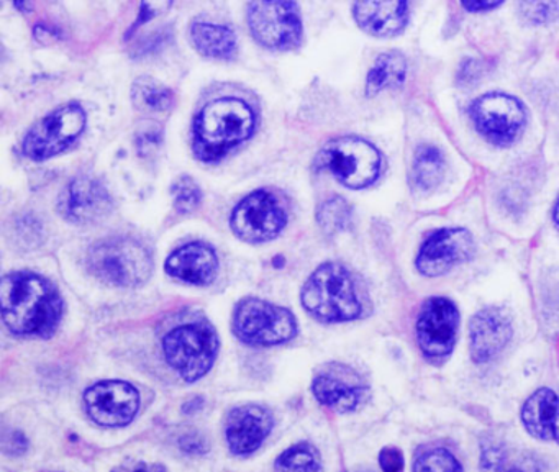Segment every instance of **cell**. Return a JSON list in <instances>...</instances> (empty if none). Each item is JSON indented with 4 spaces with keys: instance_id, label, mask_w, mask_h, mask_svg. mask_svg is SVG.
I'll use <instances>...</instances> for the list:
<instances>
[{
    "instance_id": "6da1fadb",
    "label": "cell",
    "mask_w": 559,
    "mask_h": 472,
    "mask_svg": "<svg viewBox=\"0 0 559 472\" xmlns=\"http://www.w3.org/2000/svg\"><path fill=\"white\" fill-rule=\"evenodd\" d=\"M0 308L4 323L15 334L51 337L63 317V300L57 287L31 271H15L2 278Z\"/></svg>"
},
{
    "instance_id": "7a4b0ae2",
    "label": "cell",
    "mask_w": 559,
    "mask_h": 472,
    "mask_svg": "<svg viewBox=\"0 0 559 472\" xmlns=\"http://www.w3.org/2000/svg\"><path fill=\"white\" fill-rule=\"evenodd\" d=\"M257 117L247 102L235 97L217 98L199 111L194 123V150L201 160L224 156L230 148L253 134Z\"/></svg>"
},
{
    "instance_id": "3957f363",
    "label": "cell",
    "mask_w": 559,
    "mask_h": 472,
    "mask_svg": "<svg viewBox=\"0 0 559 472\" xmlns=\"http://www.w3.org/2000/svg\"><path fill=\"white\" fill-rule=\"evenodd\" d=\"M302 305L317 320L325 323L355 320L362 307L355 281L340 262H323L302 287Z\"/></svg>"
},
{
    "instance_id": "277c9868",
    "label": "cell",
    "mask_w": 559,
    "mask_h": 472,
    "mask_svg": "<svg viewBox=\"0 0 559 472\" xmlns=\"http://www.w3.org/2000/svg\"><path fill=\"white\" fill-rule=\"evenodd\" d=\"M90 271L106 284L136 287L153 272L152 252L132 236H112L97 241L87 252Z\"/></svg>"
},
{
    "instance_id": "5b68a950",
    "label": "cell",
    "mask_w": 559,
    "mask_h": 472,
    "mask_svg": "<svg viewBox=\"0 0 559 472\" xmlns=\"http://www.w3.org/2000/svg\"><path fill=\"white\" fill-rule=\"evenodd\" d=\"M163 351L179 377L195 382L214 366L218 353L217 333L207 323L182 324L166 334Z\"/></svg>"
},
{
    "instance_id": "8992f818",
    "label": "cell",
    "mask_w": 559,
    "mask_h": 472,
    "mask_svg": "<svg viewBox=\"0 0 559 472\" xmlns=\"http://www.w3.org/2000/svg\"><path fill=\"white\" fill-rule=\"evenodd\" d=\"M320 163L349 189H365L381 174V153L374 144L358 137L329 141L319 154Z\"/></svg>"
},
{
    "instance_id": "52a82bcc",
    "label": "cell",
    "mask_w": 559,
    "mask_h": 472,
    "mask_svg": "<svg viewBox=\"0 0 559 472\" xmlns=\"http://www.w3.org/2000/svg\"><path fill=\"white\" fill-rule=\"evenodd\" d=\"M234 331L251 346H274L293 340L297 323L287 308L261 298H245L235 308Z\"/></svg>"
},
{
    "instance_id": "ba28073f",
    "label": "cell",
    "mask_w": 559,
    "mask_h": 472,
    "mask_svg": "<svg viewBox=\"0 0 559 472\" xmlns=\"http://www.w3.org/2000/svg\"><path fill=\"white\" fill-rule=\"evenodd\" d=\"M86 121V111L78 102L61 105L27 131L22 151L34 161L50 160L68 150L83 134Z\"/></svg>"
},
{
    "instance_id": "9c48e42d",
    "label": "cell",
    "mask_w": 559,
    "mask_h": 472,
    "mask_svg": "<svg viewBox=\"0 0 559 472\" xmlns=\"http://www.w3.org/2000/svg\"><path fill=\"white\" fill-rule=\"evenodd\" d=\"M247 20L251 36L264 48L289 51L302 43V16L296 2H251Z\"/></svg>"
},
{
    "instance_id": "30bf717a",
    "label": "cell",
    "mask_w": 559,
    "mask_h": 472,
    "mask_svg": "<svg viewBox=\"0 0 559 472\" xmlns=\"http://www.w3.org/2000/svg\"><path fill=\"white\" fill-rule=\"evenodd\" d=\"M476 130L490 143L507 146L525 127L526 114L522 102L506 92H487L469 108Z\"/></svg>"
},
{
    "instance_id": "8fae6325",
    "label": "cell",
    "mask_w": 559,
    "mask_h": 472,
    "mask_svg": "<svg viewBox=\"0 0 559 472\" xmlns=\"http://www.w3.org/2000/svg\"><path fill=\"white\" fill-rule=\"evenodd\" d=\"M287 223L283 203L270 190H254L241 199L230 215L231 232L247 243H266L276 238Z\"/></svg>"
},
{
    "instance_id": "7c38bea8",
    "label": "cell",
    "mask_w": 559,
    "mask_h": 472,
    "mask_svg": "<svg viewBox=\"0 0 559 472\" xmlns=\"http://www.w3.org/2000/svg\"><path fill=\"white\" fill-rule=\"evenodd\" d=\"M460 314L456 305L444 297L425 302L417 320V341L425 356L440 359L453 351L456 343Z\"/></svg>"
},
{
    "instance_id": "4fadbf2b",
    "label": "cell",
    "mask_w": 559,
    "mask_h": 472,
    "mask_svg": "<svg viewBox=\"0 0 559 472\" xmlns=\"http://www.w3.org/2000/svg\"><path fill=\"white\" fill-rule=\"evenodd\" d=\"M114 202L109 190L93 176H78L61 190L58 210L61 216L74 225L100 222L112 212Z\"/></svg>"
},
{
    "instance_id": "5bb4252c",
    "label": "cell",
    "mask_w": 559,
    "mask_h": 472,
    "mask_svg": "<svg viewBox=\"0 0 559 472\" xmlns=\"http://www.w3.org/2000/svg\"><path fill=\"white\" fill-rule=\"evenodd\" d=\"M87 413L103 426L129 425L140 406V393L123 380H103L84 393Z\"/></svg>"
},
{
    "instance_id": "9a60e30c",
    "label": "cell",
    "mask_w": 559,
    "mask_h": 472,
    "mask_svg": "<svg viewBox=\"0 0 559 472\" xmlns=\"http://www.w3.org/2000/svg\"><path fill=\"white\" fill-rule=\"evenodd\" d=\"M473 252L474 239L469 232L464 228H441L425 239L415 266L420 274L437 278L467 261Z\"/></svg>"
},
{
    "instance_id": "2e32d148",
    "label": "cell",
    "mask_w": 559,
    "mask_h": 472,
    "mask_svg": "<svg viewBox=\"0 0 559 472\" xmlns=\"http://www.w3.org/2000/svg\"><path fill=\"white\" fill-rule=\"evenodd\" d=\"M273 429V415L263 406L243 405L231 410L227 418L228 446L235 455L257 451Z\"/></svg>"
},
{
    "instance_id": "e0dca14e",
    "label": "cell",
    "mask_w": 559,
    "mask_h": 472,
    "mask_svg": "<svg viewBox=\"0 0 559 472\" xmlns=\"http://www.w3.org/2000/svg\"><path fill=\"white\" fill-rule=\"evenodd\" d=\"M471 354L476 363H487L502 353L512 338V323L500 308H484L474 315L469 327Z\"/></svg>"
},
{
    "instance_id": "ac0fdd59",
    "label": "cell",
    "mask_w": 559,
    "mask_h": 472,
    "mask_svg": "<svg viewBox=\"0 0 559 472\" xmlns=\"http://www.w3.org/2000/svg\"><path fill=\"white\" fill-rule=\"evenodd\" d=\"M165 271L188 284L209 285L217 278L218 258L205 243H189L168 256Z\"/></svg>"
},
{
    "instance_id": "d6986e66",
    "label": "cell",
    "mask_w": 559,
    "mask_h": 472,
    "mask_svg": "<svg viewBox=\"0 0 559 472\" xmlns=\"http://www.w3.org/2000/svg\"><path fill=\"white\" fill-rule=\"evenodd\" d=\"M312 389L320 403L342 413L355 410L365 392L358 374L345 366L319 374Z\"/></svg>"
},
{
    "instance_id": "ffe728a7",
    "label": "cell",
    "mask_w": 559,
    "mask_h": 472,
    "mask_svg": "<svg viewBox=\"0 0 559 472\" xmlns=\"http://www.w3.org/2000/svg\"><path fill=\"white\" fill-rule=\"evenodd\" d=\"M353 16L362 32L388 38L404 32L408 22L407 2H356Z\"/></svg>"
},
{
    "instance_id": "44dd1931",
    "label": "cell",
    "mask_w": 559,
    "mask_h": 472,
    "mask_svg": "<svg viewBox=\"0 0 559 472\" xmlns=\"http://www.w3.org/2000/svg\"><path fill=\"white\" fill-rule=\"evenodd\" d=\"M192 46L205 58L231 59L237 55L238 38L230 26L195 20L189 30Z\"/></svg>"
},
{
    "instance_id": "7402d4cb",
    "label": "cell",
    "mask_w": 559,
    "mask_h": 472,
    "mask_svg": "<svg viewBox=\"0 0 559 472\" xmlns=\"http://www.w3.org/2000/svg\"><path fill=\"white\" fill-rule=\"evenodd\" d=\"M559 397L552 390L542 389L533 393L522 410V420L530 435L538 439H552L556 406Z\"/></svg>"
},
{
    "instance_id": "603a6c76",
    "label": "cell",
    "mask_w": 559,
    "mask_h": 472,
    "mask_svg": "<svg viewBox=\"0 0 559 472\" xmlns=\"http://www.w3.org/2000/svg\"><path fill=\"white\" fill-rule=\"evenodd\" d=\"M407 78V59L402 52H382L376 58L366 78V94L376 95L385 88L401 87Z\"/></svg>"
},
{
    "instance_id": "cb8c5ba5",
    "label": "cell",
    "mask_w": 559,
    "mask_h": 472,
    "mask_svg": "<svg viewBox=\"0 0 559 472\" xmlns=\"http://www.w3.org/2000/svg\"><path fill=\"white\" fill-rule=\"evenodd\" d=\"M447 161L433 144H421L415 150L412 161V177L417 189L431 190L443 180Z\"/></svg>"
},
{
    "instance_id": "d4e9b609",
    "label": "cell",
    "mask_w": 559,
    "mask_h": 472,
    "mask_svg": "<svg viewBox=\"0 0 559 472\" xmlns=\"http://www.w3.org/2000/svg\"><path fill=\"white\" fill-rule=\"evenodd\" d=\"M132 101L139 110L166 111L175 105V94L153 78H139L132 85Z\"/></svg>"
},
{
    "instance_id": "484cf974",
    "label": "cell",
    "mask_w": 559,
    "mask_h": 472,
    "mask_svg": "<svg viewBox=\"0 0 559 472\" xmlns=\"http://www.w3.org/2000/svg\"><path fill=\"white\" fill-rule=\"evenodd\" d=\"M316 219L323 233L336 235V233L345 232L352 225V206L342 197L333 196L320 203Z\"/></svg>"
},
{
    "instance_id": "4316f807",
    "label": "cell",
    "mask_w": 559,
    "mask_h": 472,
    "mask_svg": "<svg viewBox=\"0 0 559 472\" xmlns=\"http://www.w3.org/2000/svg\"><path fill=\"white\" fill-rule=\"evenodd\" d=\"M320 469L319 452L307 442L286 449L276 461V472H320Z\"/></svg>"
},
{
    "instance_id": "83f0119b",
    "label": "cell",
    "mask_w": 559,
    "mask_h": 472,
    "mask_svg": "<svg viewBox=\"0 0 559 472\" xmlns=\"http://www.w3.org/2000/svg\"><path fill=\"white\" fill-rule=\"evenodd\" d=\"M414 472H461V464L448 449L428 446L417 452Z\"/></svg>"
},
{
    "instance_id": "f1b7e54d",
    "label": "cell",
    "mask_w": 559,
    "mask_h": 472,
    "mask_svg": "<svg viewBox=\"0 0 559 472\" xmlns=\"http://www.w3.org/2000/svg\"><path fill=\"white\" fill-rule=\"evenodd\" d=\"M173 200L178 212L192 213L201 206L202 190L191 176H181L171 187Z\"/></svg>"
},
{
    "instance_id": "f546056e",
    "label": "cell",
    "mask_w": 559,
    "mask_h": 472,
    "mask_svg": "<svg viewBox=\"0 0 559 472\" xmlns=\"http://www.w3.org/2000/svg\"><path fill=\"white\" fill-rule=\"evenodd\" d=\"M519 9L530 23L536 25L559 19V2H522Z\"/></svg>"
},
{
    "instance_id": "4dcf8cb0",
    "label": "cell",
    "mask_w": 559,
    "mask_h": 472,
    "mask_svg": "<svg viewBox=\"0 0 559 472\" xmlns=\"http://www.w3.org/2000/svg\"><path fill=\"white\" fill-rule=\"evenodd\" d=\"M483 468L486 472H525L512 459L507 458V452L497 448L484 451Z\"/></svg>"
},
{
    "instance_id": "1f68e13d",
    "label": "cell",
    "mask_w": 559,
    "mask_h": 472,
    "mask_svg": "<svg viewBox=\"0 0 559 472\" xmlns=\"http://www.w3.org/2000/svg\"><path fill=\"white\" fill-rule=\"evenodd\" d=\"M379 464L384 472H402L404 469V456L401 449L384 448L379 455Z\"/></svg>"
},
{
    "instance_id": "d6a6232c",
    "label": "cell",
    "mask_w": 559,
    "mask_h": 472,
    "mask_svg": "<svg viewBox=\"0 0 559 472\" xmlns=\"http://www.w3.org/2000/svg\"><path fill=\"white\" fill-rule=\"evenodd\" d=\"M4 449L11 455H21L22 451L27 449V439L22 436V433L12 432L9 435H4Z\"/></svg>"
},
{
    "instance_id": "836d02e7",
    "label": "cell",
    "mask_w": 559,
    "mask_h": 472,
    "mask_svg": "<svg viewBox=\"0 0 559 472\" xmlns=\"http://www.w3.org/2000/svg\"><path fill=\"white\" fill-rule=\"evenodd\" d=\"M502 2H463L464 9L467 10V12L473 13H480V12H487V10H493L496 7H499Z\"/></svg>"
},
{
    "instance_id": "e575fe53",
    "label": "cell",
    "mask_w": 559,
    "mask_h": 472,
    "mask_svg": "<svg viewBox=\"0 0 559 472\" xmlns=\"http://www.w3.org/2000/svg\"><path fill=\"white\" fill-rule=\"evenodd\" d=\"M552 439L559 442V402L556 406L555 423H552Z\"/></svg>"
},
{
    "instance_id": "d590c367",
    "label": "cell",
    "mask_w": 559,
    "mask_h": 472,
    "mask_svg": "<svg viewBox=\"0 0 559 472\" xmlns=\"http://www.w3.org/2000/svg\"><path fill=\"white\" fill-rule=\"evenodd\" d=\"M130 472H158V468H150V465L146 464H139Z\"/></svg>"
},
{
    "instance_id": "8d00e7d4",
    "label": "cell",
    "mask_w": 559,
    "mask_h": 472,
    "mask_svg": "<svg viewBox=\"0 0 559 472\" xmlns=\"http://www.w3.org/2000/svg\"><path fill=\"white\" fill-rule=\"evenodd\" d=\"M552 220H555L556 225L559 226V199L558 202L555 203V210H552Z\"/></svg>"
},
{
    "instance_id": "74e56055",
    "label": "cell",
    "mask_w": 559,
    "mask_h": 472,
    "mask_svg": "<svg viewBox=\"0 0 559 472\" xmlns=\"http://www.w3.org/2000/svg\"><path fill=\"white\" fill-rule=\"evenodd\" d=\"M358 472H368V471H358Z\"/></svg>"
}]
</instances>
